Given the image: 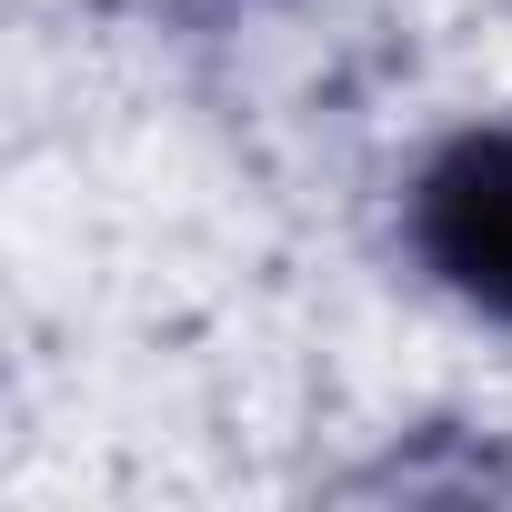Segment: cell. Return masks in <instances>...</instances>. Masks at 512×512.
I'll return each instance as SVG.
<instances>
[{"mask_svg":"<svg viewBox=\"0 0 512 512\" xmlns=\"http://www.w3.org/2000/svg\"><path fill=\"white\" fill-rule=\"evenodd\" d=\"M422 251L442 262L452 292L482 312H512V131L462 141L422 181Z\"/></svg>","mask_w":512,"mask_h":512,"instance_id":"6da1fadb","label":"cell"}]
</instances>
